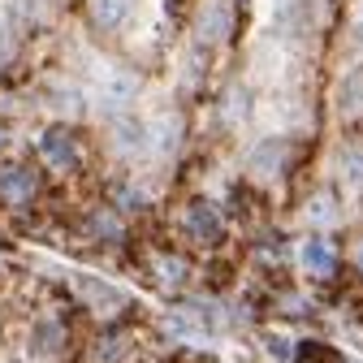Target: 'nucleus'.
<instances>
[{"label": "nucleus", "mask_w": 363, "mask_h": 363, "mask_svg": "<svg viewBox=\"0 0 363 363\" xmlns=\"http://www.w3.org/2000/svg\"><path fill=\"white\" fill-rule=\"evenodd\" d=\"M125 18H130V0H91V22H96L100 35L121 30Z\"/></svg>", "instance_id": "obj_3"}, {"label": "nucleus", "mask_w": 363, "mask_h": 363, "mask_svg": "<svg viewBox=\"0 0 363 363\" xmlns=\"http://www.w3.org/2000/svg\"><path fill=\"white\" fill-rule=\"evenodd\" d=\"M35 195V169L26 164H9V169H0V199H9V203H26Z\"/></svg>", "instance_id": "obj_2"}, {"label": "nucleus", "mask_w": 363, "mask_h": 363, "mask_svg": "<svg viewBox=\"0 0 363 363\" xmlns=\"http://www.w3.org/2000/svg\"><path fill=\"white\" fill-rule=\"evenodd\" d=\"M57 337H61L57 325H43V329H39V354H52V350H57Z\"/></svg>", "instance_id": "obj_9"}, {"label": "nucleus", "mask_w": 363, "mask_h": 363, "mask_svg": "<svg viewBox=\"0 0 363 363\" xmlns=\"http://www.w3.org/2000/svg\"><path fill=\"white\" fill-rule=\"evenodd\" d=\"M342 173H346V182L363 186V147H346L342 152Z\"/></svg>", "instance_id": "obj_7"}, {"label": "nucleus", "mask_w": 363, "mask_h": 363, "mask_svg": "<svg viewBox=\"0 0 363 363\" xmlns=\"http://www.w3.org/2000/svg\"><path fill=\"white\" fill-rule=\"evenodd\" d=\"M39 160L48 164V169H57V173H65L78 160V143H74L69 125H48V130L39 134Z\"/></svg>", "instance_id": "obj_1"}, {"label": "nucleus", "mask_w": 363, "mask_h": 363, "mask_svg": "<svg viewBox=\"0 0 363 363\" xmlns=\"http://www.w3.org/2000/svg\"><path fill=\"white\" fill-rule=\"evenodd\" d=\"M191 216H195L191 225H195V234H199V238H216V230H220V225H216V212H212V208L195 203V208H191Z\"/></svg>", "instance_id": "obj_6"}, {"label": "nucleus", "mask_w": 363, "mask_h": 363, "mask_svg": "<svg viewBox=\"0 0 363 363\" xmlns=\"http://www.w3.org/2000/svg\"><path fill=\"white\" fill-rule=\"evenodd\" d=\"M359 268H363V251H359Z\"/></svg>", "instance_id": "obj_11"}, {"label": "nucleus", "mask_w": 363, "mask_h": 363, "mask_svg": "<svg viewBox=\"0 0 363 363\" xmlns=\"http://www.w3.org/2000/svg\"><path fill=\"white\" fill-rule=\"evenodd\" d=\"M104 96H108V104H130L139 96V78L134 74H108L104 78Z\"/></svg>", "instance_id": "obj_5"}, {"label": "nucleus", "mask_w": 363, "mask_h": 363, "mask_svg": "<svg viewBox=\"0 0 363 363\" xmlns=\"http://www.w3.org/2000/svg\"><path fill=\"white\" fill-rule=\"evenodd\" d=\"M9 57H13V22H9V13H0V65Z\"/></svg>", "instance_id": "obj_8"}, {"label": "nucleus", "mask_w": 363, "mask_h": 363, "mask_svg": "<svg viewBox=\"0 0 363 363\" xmlns=\"http://www.w3.org/2000/svg\"><path fill=\"white\" fill-rule=\"evenodd\" d=\"M5 143H9V130H5V125H0V147H5Z\"/></svg>", "instance_id": "obj_10"}, {"label": "nucleus", "mask_w": 363, "mask_h": 363, "mask_svg": "<svg viewBox=\"0 0 363 363\" xmlns=\"http://www.w3.org/2000/svg\"><path fill=\"white\" fill-rule=\"evenodd\" d=\"M333 264H337V255H333V247H329L325 238H311V242L303 247V268L315 272V277H329Z\"/></svg>", "instance_id": "obj_4"}]
</instances>
